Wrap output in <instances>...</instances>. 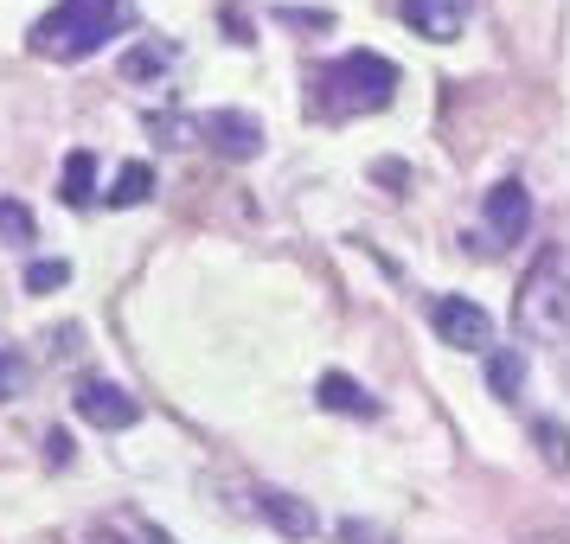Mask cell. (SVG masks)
Wrapping results in <instances>:
<instances>
[{"label": "cell", "instance_id": "cell-6", "mask_svg": "<svg viewBox=\"0 0 570 544\" xmlns=\"http://www.w3.org/2000/svg\"><path fill=\"white\" fill-rule=\"evenodd\" d=\"M481 218H488V237H493V244H519V237L532 231V192H525L519 180H500V186L488 192Z\"/></svg>", "mask_w": 570, "mask_h": 544}, {"label": "cell", "instance_id": "cell-17", "mask_svg": "<svg viewBox=\"0 0 570 544\" xmlns=\"http://www.w3.org/2000/svg\"><path fill=\"white\" fill-rule=\"evenodd\" d=\"M20 390H27V359L13 346H0V404H13Z\"/></svg>", "mask_w": 570, "mask_h": 544}, {"label": "cell", "instance_id": "cell-11", "mask_svg": "<svg viewBox=\"0 0 570 544\" xmlns=\"http://www.w3.org/2000/svg\"><path fill=\"white\" fill-rule=\"evenodd\" d=\"M90 199H97V155L71 148L65 155V206H90Z\"/></svg>", "mask_w": 570, "mask_h": 544}, {"label": "cell", "instance_id": "cell-19", "mask_svg": "<svg viewBox=\"0 0 570 544\" xmlns=\"http://www.w3.org/2000/svg\"><path fill=\"white\" fill-rule=\"evenodd\" d=\"M46 448H52V467L71 462V436H65V429H52V436H46Z\"/></svg>", "mask_w": 570, "mask_h": 544}, {"label": "cell", "instance_id": "cell-7", "mask_svg": "<svg viewBox=\"0 0 570 544\" xmlns=\"http://www.w3.org/2000/svg\"><path fill=\"white\" fill-rule=\"evenodd\" d=\"M397 13H404V27H411L416 39H436V46H449V39L468 27L474 0H397Z\"/></svg>", "mask_w": 570, "mask_h": 544}, {"label": "cell", "instance_id": "cell-10", "mask_svg": "<svg viewBox=\"0 0 570 544\" xmlns=\"http://www.w3.org/2000/svg\"><path fill=\"white\" fill-rule=\"evenodd\" d=\"M314 397H321V411H334V416H379V397L360 378H346V372H327L314 385Z\"/></svg>", "mask_w": 570, "mask_h": 544}, {"label": "cell", "instance_id": "cell-13", "mask_svg": "<svg viewBox=\"0 0 570 544\" xmlns=\"http://www.w3.org/2000/svg\"><path fill=\"white\" fill-rule=\"evenodd\" d=\"M155 192V167L148 160H129L122 174H116V186H109V206H141Z\"/></svg>", "mask_w": 570, "mask_h": 544}, {"label": "cell", "instance_id": "cell-9", "mask_svg": "<svg viewBox=\"0 0 570 544\" xmlns=\"http://www.w3.org/2000/svg\"><path fill=\"white\" fill-rule=\"evenodd\" d=\"M250 500H257V513L269 518V525H276V532H283V538H314V532H321V518H314V506L308 500H295V493H283V487H257L250 493Z\"/></svg>", "mask_w": 570, "mask_h": 544}, {"label": "cell", "instance_id": "cell-15", "mask_svg": "<svg viewBox=\"0 0 570 544\" xmlns=\"http://www.w3.org/2000/svg\"><path fill=\"white\" fill-rule=\"evenodd\" d=\"M167 65H174V46H135L129 58H122V78H160V71H167Z\"/></svg>", "mask_w": 570, "mask_h": 544}, {"label": "cell", "instance_id": "cell-2", "mask_svg": "<svg viewBox=\"0 0 570 544\" xmlns=\"http://www.w3.org/2000/svg\"><path fill=\"white\" fill-rule=\"evenodd\" d=\"M122 27H129V0H58L32 27V52L52 58V65H78L97 46H109Z\"/></svg>", "mask_w": 570, "mask_h": 544}, {"label": "cell", "instance_id": "cell-12", "mask_svg": "<svg viewBox=\"0 0 570 544\" xmlns=\"http://www.w3.org/2000/svg\"><path fill=\"white\" fill-rule=\"evenodd\" d=\"M488 385H493V397H507V404L525 390V359H519L513 346H507V353H488Z\"/></svg>", "mask_w": 570, "mask_h": 544}, {"label": "cell", "instance_id": "cell-18", "mask_svg": "<svg viewBox=\"0 0 570 544\" xmlns=\"http://www.w3.org/2000/svg\"><path fill=\"white\" fill-rule=\"evenodd\" d=\"M71 283V263H27V288L46 295V288H65Z\"/></svg>", "mask_w": 570, "mask_h": 544}, {"label": "cell", "instance_id": "cell-1", "mask_svg": "<svg viewBox=\"0 0 570 544\" xmlns=\"http://www.w3.org/2000/svg\"><path fill=\"white\" fill-rule=\"evenodd\" d=\"M513 327L539 346H558L570 339V250L564 244H544L532 269L519 276V295H513Z\"/></svg>", "mask_w": 570, "mask_h": 544}, {"label": "cell", "instance_id": "cell-14", "mask_svg": "<svg viewBox=\"0 0 570 544\" xmlns=\"http://www.w3.org/2000/svg\"><path fill=\"white\" fill-rule=\"evenodd\" d=\"M532 442H539L544 467H558V474L570 467V429L558 423V416H539V423H532Z\"/></svg>", "mask_w": 570, "mask_h": 544}, {"label": "cell", "instance_id": "cell-3", "mask_svg": "<svg viewBox=\"0 0 570 544\" xmlns=\"http://www.w3.org/2000/svg\"><path fill=\"white\" fill-rule=\"evenodd\" d=\"M397 97V65L379 52H346L314 71V109L321 116H379Z\"/></svg>", "mask_w": 570, "mask_h": 544}, {"label": "cell", "instance_id": "cell-8", "mask_svg": "<svg viewBox=\"0 0 570 544\" xmlns=\"http://www.w3.org/2000/svg\"><path fill=\"white\" fill-rule=\"evenodd\" d=\"M78 416L90 423V429H129L135 416H141V404H135L122 385H104V378H90V385H78Z\"/></svg>", "mask_w": 570, "mask_h": 544}, {"label": "cell", "instance_id": "cell-5", "mask_svg": "<svg viewBox=\"0 0 570 544\" xmlns=\"http://www.w3.org/2000/svg\"><path fill=\"white\" fill-rule=\"evenodd\" d=\"M193 135L212 141L218 155H232V160H250L263 148V122L257 116H244V109H206V116L193 122Z\"/></svg>", "mask_w": 570, "mask_h": 544}, {"label": "cell", "instance_id": "cell-4", "mask_svg": "<svg viewBox=\"0 0 570 544\" xmlns=\"http://www.w3.org/2000/svg\"><path fill=\"white\" fill-rule=\"evenodd\" d=\"M430 327H436L442 346H455V353H493V320H488V308H474L468 295H436Z\"/></svg>", "mask_w": 570, "mask_h": 544}, {"label": "cell", "instance_id": "cell-16", "mask_svg": "<svg viewBox=\"0 0 570 544\" xmlns=\"http://www.w3.org/2000/svg\"><path fill=\"white\" fill-rule=\"evenodd\" d=\"M0 244H32V211L20 199H0Z\"/></svg>", "mask_w": 570, "mask_h": 544}]
</instances>
